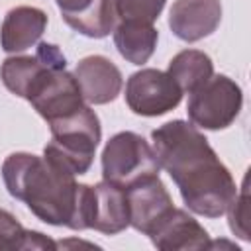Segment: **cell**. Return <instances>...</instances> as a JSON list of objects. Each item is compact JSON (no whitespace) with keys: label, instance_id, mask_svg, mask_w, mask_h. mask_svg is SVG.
I'll use <instances>...</instances> for the list:
<instances>
[{"label":"cell","instance_id":"obj_1","mask_svg":"<svg viewBox=\"0 0 251 251\" xmlns=\"http://www.w3.org/2000/svg\"><path fill=\"white\" fill-rule=\"evenodd\" d=\"M151 139L159 167L171 175L184 204L206 218L226 214L237 188L196 126L182 120L167 122L151 133Z\"/></svg>","mask_w":251,"mask_h":251},{"label":"cell","instance_id":"obj_2","mask_svg":"<svg viewBox=\"0 0 251 251\" xmlns=\"http://www.w3.org/2000/svg\"><path fill=\"white\" fill-rule=\"evenodd\" d=\"M8 192L25 202L45 224L71 227L76 208L78 182L67 169L31 153H12L2 163Z\"/></svg>","mask_w":251,"mask_h":251},{"label":"cell","instance_id":"obj_3","mask_svg":"<svg viewBox=\"0 0 251 251\" xmlns=\"http://www.w3.org/2000/svg\"><path fill=\"white\" fill-rule=\"evenodd\" d=\"M51 141L43 149V157L55 165L67 169L69 173L84 175L94 159L102 129L96 112L88 106H82L78 112L55 120L49 124Z\"/></svg>","mask_w":251,"mask_h":251},{"label":"cell","instance_id":"obj_4","mask_svg":"<svg viewBox=\"0 0 251 251\" xmlns=\"http://www.w3.org/2000/svg\"><path fill=\"white\" fill-rule=\"evenodd\" d=\"M129 226V206L126 190L112 182L94 186L78 184L76 208L71 229H96L108 235L120 233Z\"/></svg>","mask_w":251,"mask_h":251},{"label":"cell","instance_id":"obj_5","mask_svg":"<svg viewBox=\"0 0 251 251\" xmlns=\"http://www.w3.org/2000/svg\"><path fill=\"white\" fill-rule=\"evenodd\" d=\"M102 175L106 182L129 188L135 182L159 175V161L153 147L133 131H120L102 151Z\"/></svg>","mask_w":251,"mask_h":251},{"label":"cell","instance_id":"obj_6","mask_svg":"<svg viewBox=\"0 0 251 251\" xmlns=\"http://www.w3.org/2000/svg\"><path fill=\"white\" fill-rule=\"evenodd\" d=\"M243 104L241 88L226 75H212L200 88L190 92L188 118L204 129H224L233 124Z\"/></svg>","mask_w":251,"mask_h":251},{"label":"cell","instance_id":"obj_7","mask_svg":"<svg viewBox=\"0 0 251 251\" xmlns=\"http://www.w3.org/2000/svg\"><path fill=\"white\" fill-rule=\"evenodd\" d=\"M24 98L37 110L47 124L63 120L84 106V98L75 75L65 67H47L27 86Z\"/></svg>","mask_w":251,"mask_h":251},{"label":"cell","instance_id":"obj_8","mask_svg":"<svg viewBox=\"0 0 251 251\" xmlns=\"http://www.w3.org/2000/svg\"><path fill=\"white\" fill-rule=\"evenodd\" d=\"M182 98L176 82L163 71L141 69L127 78L126 102L139 116H161L178 106Z\"/></svg>","mask_w":251,"mask_h":251},{"label":"cell","instance_id":"obj_9","mask_svg":"<svg viewBox=\"0 0 251 251\" xmlns=\"http://www.w3.org/2000/svg\"><path fill=\"white\" fill-rule=\"evenodd\" d=\"M126 196L129 206V226L145 235H151L175 210L173 198L159 175L126 188Z\"/></svg>","mask_w":251,"mask_h":251},{"label":"cell","instance_id":"obj_10","mask_svg":"<svg viewBox=\"0 0 251 251\" xmlns=\"http://www.w3.org/2000/svg\"><path fill=\"white\" fill-rule=\"evenodd\" d=\"M222 22L220 0H176L169 14L173 33L182 41H198L218 29Z\"/></svg>","mask_w":251,"mask_h":251},{"label":"cell","instance_id":"obj_11","mask_svg":"<svg viewBox=\"0 0 251 251\" xmlns=\"http://www.w3.org/2000/svg\"><path fill=\"white\" fill-rule=\"evenodd\" d=\"M47 67H67V61H65V55L59 51L57 45L43 41V43L37 45V51H35L33 57L31 55L8 57L2 63L0 76H2L4 86L10 92L24 98L27 86Z\"/></svg>","mask_w":251,"mask_h":251},{"label":"cell","instance_id":"obj_12","mask_svg":"<svg viewBox=\"0 0 251 251\" xmlns=\"http://www.w3.org/2000/svg\"><path fill=\"white\" fill-rule=\"evenodd\" d=\"M75 78L80 86L82 98L90 104H108L122 90L120 69L102 55L84 57L75 69Z\"/></svg>","mask_w":251,"mask_h":251},{"label":"cell","instance_id":"obj_13","mask_svg":"<svg viewBox=\"0 0 251 251\" xmlns=\"http://www.w3.org/2000/svg\"><path fill=\"white\" fill-rule=\"evenodd\" d=\"M47 25V14L33 6L12 8L0 27V45L6 53L25 51L39 41Z\"/></svg>","mask_w":251,"mask_h":251},{"label":"cell","instance_id":"obj_14","mask_svg":"<svg viewBox=\"0 0 251 251\" xmlns=\"http://www.w3.org/2000/svg\"><path fill=\"white\" fill-rule=\"evenodd\" d=\"M157 249H210L208 231L184 210L175 208L171 216L149 235Z\"/></svg>","mask_w":251,"mask_h":251},{"label":"cell","instance_id":"obj_15","mask_svg":"<svg viewBox=\"0 0 251 251\" xmlns=\"http://www.w3.org/2000/svg\"><path fill=\"white\" fill-rule=\"evenodd\" d=\"M157 39H159V33L153 27V24L122 20L114 27L116 49L126 61L133 65H143L149 61V57L157 47Z\"/></svg>","mask_w":251,"mask_h":251},{"label":"cell","instance_id":"obj_16","mask_svg":"<svg viewBox=\"0 0 251 251\" xmlns=\"http://www.w3.org/2000/svg\"><path fill=\"white\" fill-rule=\"evenodd\" d=\"M167 75L176 82L180 92L190 94L214 75V65L204 51L184 49L171 59Z\"/></svg>","mask_w":251,"mask_h":251},{"label":"cell","instance_id":"obj_17","mask_svg":"<svg viewBox=\"0 0 251 251\" xmlns=\"http://www.w3.org/2000/svg\"><path fill=\"white\" fill-rule=\"evenodd\" d=\"M63 20L76 29L78 33L86 37H106L110 31H114L116 22H118V12H116V2L114 0H94L86 10L78 14H67Z\"/></svg>","mask_w":251,"mask_h":251},{"label":"cell","instance_id":"obj_18","mask_svg":"<svg viewBox=\"0 0 251 251\" xmlns=\"http://www.w3.org/2000/svg\"><path fill=\"white\" fill-rule=\"evenodd\" d=\"M43 237L39 231L24 229V226L6 210H0V251L39 249Z\"/></svg>","mask_w":251,"mask_h":251},{"label":"cell","instance_id":"obj_19","mask_svg":"<svg viewBox=\"0 0 251 251\" xmlns=\"http://www.w3.org/2000/svg\"><path fill=\"white\" fill-rule=\"evenodd\" d=\"M114 2H116L118 18L145 22V24H153L165 6V0H114Z\"/></svg>","mask_w":251,"mask_h":251},{"label":"cell","instance_id":"obj_20","mask_svg":"<svg viewBox=\"0 0 251 251\" xmlns=\"http://www.w3.org/2000/svg\"><path fill=\"white\" fill-rule=\"evenodd\" d=\"M227 218H229V227L231 231L247 241L249 239V190H247V175L243 178V184H241V190L233 196L231 204L227 206Z\"/></svg>","mask_w":251,"mask_h":251},{"label":"cell","instance_id":"obj_21","mask_svg":"<svg viewBox=\"0 0 251 251\" xmlns=\"http://www.w3.org/2000/svg\"><path fill=\"white\" fill-rule=\"evenodd\" d=\"M55 2L61 8V14L67 16V14H78L86 10L94 0H55Z\"/></svg>","mask_w":251,"mask_h":251}]
</instances>
